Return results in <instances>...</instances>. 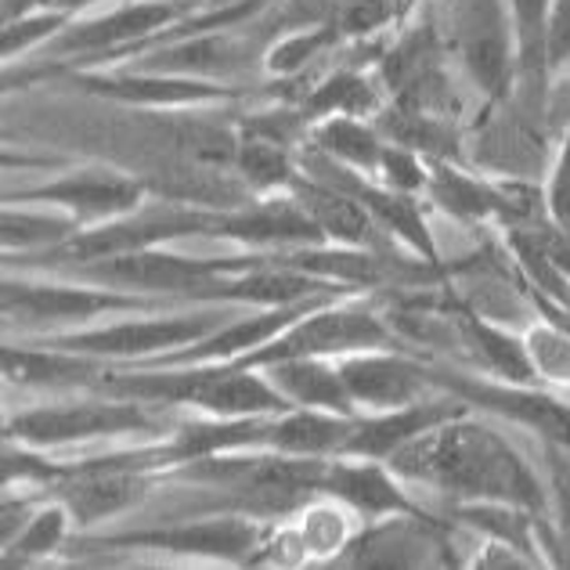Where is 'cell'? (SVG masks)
<instances>
[{
    "label": "cell",
    "mask_w": 570,
    "mask_h": 570,
    "mask_svg": "<svg viewBox=\"0 0 570 570\" xmlns=\"http://www.w3.org/2000/svg\"><path fill=\"white\" fill-rule=\"evenodd\" d=\"M546 55H549L552 77H567L570 72V0H552Z\"/></svg>",
    "instance_id": "37"
},
{
    "label": "cell",
    "mask_w": 570,
    "mask_h": 570,
    "mask_svg": "<svg viewBox=\"0 0 570 570\" xmlns=\"http://www.w3.org/2000/svg\"><path fill=\"white\" fill-rule=\"evenodd\" d=\"M473 412L466 401L455 397L452 390H438L415 404H401V409H386V412H357L354 426L347 433V444H343L340 455L351 459H390L401 452L404 444L415 441L419 433H426L433 426L448 423L455 415Z\"/></svg>",
    "instance_id": "16"
},
{
    "label": "cell",
    "mask_w": 570,
    "mask_h": 570,
    "mask_svg": "<svg viewBox=\"0 0 570 570\" xmlns=\"http://www.w3.org/2000/svg\"><path fill=\"white\" fill-rule=\"evenodd\" d=\"M448 58L452 51H448L438 26L419 22L401 29L397 40L380 55L376 77L383 91H390V101L404 105V109L455 119L459 98L452 77H448Z\"/></svg>",
    "instance_id": "9"
},
{
    "label": "cell",
    "mask_w": 570,
    "mask_h": 570,
    "mask_svg": "<svg viewBox=\"0 0 570 570\" xmlns=\"http://www.w3.org/2000/svg\"><path fill=\"white\" fill-rule=\"evenodd\" d=\"M0 232H4V257H43V253L58 249L80 232V220L58 206L43 203H8L4 217H0Z\"/></svg>",
    "instance_id": "25"
},
{
    "label": "cell",
    "mask_w": 570,
    "mask_h": 570,
    "mask_svg": "<svg viewBox=\"0 0 570 570\" xmlns=\"http://www.w3.org/2000/svg\"><path fill=\"white\" fill-rule=\"evenodd\" d=\"M170 296H148L116 289V285H98L83 278H14L8 275L0 285V311H4L8 333L22 328V336H48L66 333V325L87 328L98 318H124V314L163 311L174 307Z\"/></svg>",
    "instance_id": "5"
},
{
    "label": "cell",
    "mask_w": 570,
    "mask_h": 570,
    "mask_svg": "<svg viewBox=\"0 0 570 570\" xmlns=\"http://www.w3.org/2000/svg\"><path fill=\"white\" fill-rule=\"evenodd\" d=\"M552 116L560 119L563 130L570 127V72H567V83H563V91L557 95V101H552Z\"/></svg>",
    "instance_id": "39"
},
{
    "label": "cell",
    "mask_w": 570,
    "mask_h": 570,
    "mask_svg": "<svg viewBox=\"0 0 570 570\" xmlns=\"http://www.w3.org/2000/svg\"><path fill=\"white\" fill-rule=\"evenodd\" d=\"M0 372H4L8 386L19 390H51V394H72V390H101L109 380L112 362H101L91 354L48 347V343L22 340V343H4L0 351Z\"/></svg>",
    "instance_id": "18"
},
{
    "label": "cell",
    "mask_w": 570,
    "mask_h": 570,
    "mask_svg": "<svg viewBox=\"0 0 570 570\" xmlns=\"http://www.w3.org/2000/svg\"><path fill=\"white\" fill-rule=\"evenodd\" d=\"M357 523H365V520L340 499H333V494H314L311 502L296 509V523H293L304 563L340 560L357 538Z\"/></svg>",
    "instance_id": "23"
},
{
    "label": "cell",
    "mask_w": 570,
    "mask_h": 570,
    "mask_svg": "<svg viewBox=\"0 0 570 570\" xmlns=\"http://www.w3.org/2000/svg\"><path fill=\"white\" fill-rule=\"evenodd\" d=\"M243 304H203L185 307V311H141V314H124L105 325H87V328H66V333H48V336H22L48 343V347L91 354L112 365H134V362H153V357L185 351L191 343L214 336L220 325H228Z\"/></svg>",
    "instance_id": "4"
},
{
    "label": "cell",
    "mask_w": 570,
    "mask_h": 570,
    "mask_svg": "<svg viewBox=\"0 0 570 570\" xmlns=\"http://www.w3.org/2000/svg\"><path fill=\"white\" fill-rule=\"evenodd\" d=\"M48 4H51V0H4V22L19 19V14L37 11V8H48Z\"/></svg>",
    "instance_id": "38"
},
{
    "label": "cell",
    "mask_w": 570,
    "mask_h": 570,
    "mask_svg": "<svg viewBox=\"0 0 570 570\" xmlns=\"http://www.w3.org/2000/svg\"><path fill=\"white\" fill-rule=\"evenodd\" d=\"M351 426L354 415H336L322 409H289L272 419V441H267V448L285 455L333 459L347 444Z\"/></svg>",
    "instance_id": "22"
},
{
    "label": "cell",
    "mask_w": 570,
    "mask_h": 570,
    "mask_svg": "<svg viewBox=\"0 0 570 570\" xmlns=\"http://www.w3.org/2000/svg\"><path fill=\"white\" fill-rule=\"evenodd\" d=\"M404 484H426L459 502H509L542 517L546 491L513 444L473 412L419 433L386 459Z\"/></svg>",
    "instance_id": "1"
},
{
    "label": "cell",
    "mask_w": 570,
    "mask_h": 570,
    "mask_svg": "<svg viewBox=\"0 0 570 570\" xmlns=\"http://www.w3.org/2000/svg\"><path fill=\"white\" fill-rule=\"evenodd\" d=\"M105 394L138 397L163 409H191L214 419H243V415H278L289 412L275 383L264 368L214 362V365H112L109 380L101 383Z\"/></svg>",
    "instance_id": "2"
},
{
    "label": "cell",
    "mask_w": 570,
    "mask_h": 570,
    "mask_svg": "<svg viewBox=\"0 0 570 570\" xmlns=\"http://www.w3.org/2000/svg\"><path fill=\"white\" fill-rule=\"evenodd\" d=\"M433 383L441 390H452L476 412H494L520 423L534 433H542L546 441L570 448V409L557 397L542 394V386H517L502 380H470V376H452V372L433 368Z\"/></svg>",
    "instance_id": "14"
},
{
    "label": "cell",
    "mask_w": 570,
    "mask_h": 570,
    "mask_svg": "<svg viewBox=\"0 0 570 570\" xmlns=\"http://www.w3.org/2000/svg\"><path fill=\"white\" fill-rule=\"evenodd\" d=\"M549 11L552 0H509V14H513V33H517V80L542 87L552 80L549 72Z\"/></svg>",
    "instance_id": "30"
},
{
    "label": "cell",
    "mask_w": 570,
    "mask_h": 570,
    "mask_svg": "<svg viewBox=\"0 0 570 570\" xmlns=\"http://www.w3.org/2000/svg\"><path fill=\"white\" fill-rule=\"evenodd\" d=\"M191 11L181 8V0H127V4L112 8L109 14H95V19H72L62 33H58L48 51L55 58H127L153 43L177 22H185Z\"/></svg>",
    "instance_id": "10"
},
{
    "label": "cell",
    "mask_w": 570,
    "mask_h": 570,
    "mask_svg": "<svg viewBox=\"0 0 570 570\" xmlns=\"http://www.w3.org/2000/svg\"><path fill=\"white\" fill-rule=\"evenodd\" d=\"M209 238H228L253 253H285L304 246H325V235L293 191L257 195V203L224 206L209 217Z\"/></svg>",
    "instance_id": "12"
},
{
    "label": "cell",
    "mask_w": 570,
    "mask_h": 570,
    "mask_svg": "<svg viewBox=\"0 0 570 570\" xmlns=\"http://www.w3.org/2000/svg\"><path fill=\"white\" fill-rule=\"evenodd\" d=\"M311 148H318L322 156L336 159L340 167L357 170L376 181L380 174V163L386 153V138L380 134V127L372 119L362 116H328L318 119L311 127Z\"/></svg>",
    "instance_id": "24"
},
{
    "label": "cell",
    "mask_w": 570,
    "mask_h": 570,
    "mask_svg": "<svg viewBox=\"0 0 570 570\" xmlns=\"http://www.w3.org/2000/svg\"><path fill=\"white\" fill-rule=\"evenodd\" d=\"M546 214H549V228L560 232L570 243V127L563 130L557 159H552L546 177Z\"/></svg>",
    "instance_id": "36"
},
{
    "label": "cell",
    "mask_w": 570,
    "mask_h": 570,
    "mask_svg": "<svg viewBox=\"0 0 570 570\" xmlns=\"http://www.w3.org/2000/svg\"><path fill=\"white\" fill-rule=\"evenodd\" d=\"M235 170L249 185L253 195L289 191L296 177L304 174L293 148H285L278 141H267V138H253V134H238Z\"/></svg>",
    "instance_id": "29"
},
{
    "label": "cell",
    "mask_w": 570,
    "mask_h": 570,
    "mask_svg": "<svg viewBox=\"0 0 570 570\" xmlns=\"http://www.w3.org/2000/svg\"><path fill=\"white\" fill-rule=\"evenodd\" d=\"M426 177H430L426 156H419V153H412V148H401V145L386 141V153H383L380 174H376L380 185L409 191V195H423V199H426Z\"/></svg>",
    "instance_id": "35"
},
{
    "label": "cell",
    "mask_w": 570,
    "mask_h": 570,
    "mask_svg": "<svg viewBox=\"0 0 570 570\" xmlns=\"http://www.w3.org/2000/svg\"><path fill=\"white\" fill-rule=\"evenodd\" d=\"M272 531L275 523H267L264 517L243 513V509H224V513L203 520H174V523H148V528H134V531L91 534L83 538V546L249 567L261 560V549L267 546Z\"/></svg>",
    "instance_id": "6"
},
{
    "label": "cell",
    "mask_w": 570,
    "mask_h": 570,
    "mask_svg": "<svg viewBox=\"0 0 570 570\" xmlns=\"http://www.w3.org/2000/svg\"><path fill=\"white\" fill-rule=\"evenodd\" d=\"M318 494H333V499H340L347 509H354L365 523L397 520V517L433 520L409 494L404 480L390 470V462H383V459L333 455L325 462Z\"/></svg>",
    "instance_id": "13"
},
{
    "label": "cell",
    "mask_w": 570,
    "mask_h": 570,
    "mask_svg": "<svg viewBox=\"0 0 570 570\" xmlns=\"http://www.w3.org/2000/svg\"><path fill=\"white\" fill-rule=\"evenodd\" d=\"M444 43L466 80L488 98V112L509 98L517 83V33L509 0H452Z\"/></svg>",
    "instance_id": "8"
},
{
    "label": "cell",
    "mask_w": 570,
    "mask_h": 570,
    "mask_svg": "<svg viewBox=\"0 0 570 570\" xmlns=\"http://www.w3.org/2000/svg\"><path fill=\"white\" fill-rule=\"evenodd\" d=\"M523 343H528L538 383L570 390V325L557 318H542L523 333Z\"/></svg>",
    "instance_id": "32"
},
{
    "label": "cell",
    "mask_w": 570,
    "mask_h": 570,
    "mask_svg": "<svg viewBox=\"0 0 570 570\" xmlns=\"http://www.w3.org/2000/svg\"><path fill=\"white\" fill-rule=\"evenodd\" d=\"M72 80L98 98L145 105V109H191V105L232 101L243 95V91H235L232 83L170 77V72H153V69H109V72L87 69V72H77Z\"/></svg>",
    "instance_id": "17"
},
{
    "label": "cell",
    "mask_w": 570,
    "mask_h": 570,
    "mask_svg": "<svg viewBox=\"0 0 570 570\" xmlns=\"http://www.w3.org/2000/svg\"><path fill=\"white\" fill-rule=\"evenodd\" d=\"M299 109L311 116V124L328 116L376 119V112L383 109V83L380 77H368L362 66H343L314 83L299 101Z\"/></svg>",
    "instance_id": "26"
},
{
    "label": "cell",
    "mask_w": 570,
    "mask_h": 570,
    "mask_svg": "<svg viewBox=\"0 0 570 570\" xmlns=\"http://www.w3.org/2000/svg\"><path fill=\"white\" fill-rule=\"evenodd\" d=\"M372 124L380 127V134L390 145L412 148V153L426 156V159H452L459 156V130L455 119L444 116H430L419 109H404V105L390 101L376 112Z\"/></svg>",
    "instance_id": "27"
},
{
    "label": "cell",
    "mask_w": 570,
    "mask_h": 570,
    "mask_svg": "<svg viewBox=\"0 0 570 570\" xmlns=\"http://www.w3.org/2000/svg\"><path fill=\"white\" fill-rule=\"evenodd\" d=\"M163 404L87 390L83 397L29 404L4 419V441H19L40 452H69L95 441H163L174 433V419Z\"/></svg>",
    "instance_id": "3"
},
{
    "label": "cell",
    "mask_w": 570,
    "mask_h": 570,
    "mask_svg": "<svg viewBox=\"0 0 570 570\" xmlns=\"http://www.w3.org/2000/svg\"><path fill=\"white\" fill-rule=\"evenodd\" d=\"M4 203H43L58 206L80 220V228L109 224L116 217H127L148 203V185L141 177H130L116 167H80L48 185H33L22 191H8Z\"/></svg>",
    "instance_id": "11"
},
{
    "label": "cell",
    "mask_w": 570,
    "mask_h": 570,
    "mask_svg": "<svg viewBox=\"0 0 570 570\" xmlns=\"http://www.w3.org/2000/svg\"><path fill=\"white\" fill-rule=\"evenodd\" d=\"M72 22V14L62 8H37L29 14L4 22V37H0V51H4V62H14L19 55L40 48V43H51L62 29Z\"/></svg>",
    "instance_id": "34"
},
{
    "label": "cell",
    "mask_w": 570,
    "mask_h": 570,
    "mask_svg": "<svg viewBox=\"0 0 570 570\" xmlns=\"http://www.w3.org/2000/svg\"><path fill=\"white\" fill-rule=\"evenodd\" d=\"M343 37L333 22H322V26H304V29H289L285 37L267 43V55H264V69L267 77H282V80H296L311 62L336 48Z\"/></svg>",
    "instance_id": "31"
},
{
    "label": "cell",
    "mask_w": 570,
    "mask_h": 570,
    "mask_svg": "<svg viewBox=\"0 0 570 570\" xmlns=\"http://www.w3.org/2000/svg\"><path fill=\"white\" fill-rule=\"evenodd\" d=\"M289 191L311 214V220L322 228L325 243L351 246V249H376V253L383 249V228L354 191L314 174H299Z\"/></svg>",
    "instance_id": "19"
},
{
    "label": "cell",
    "mask_w": 570,
    "mask_h": 570,
    "mask_svg": "<svg viewBox=\"0 0 570 570\" xmlns=\"http://www.w3.org/2000/svg\"><path fill=\"white\" fill-rule=\"evenodd\" d=\"M386 347H397L394 328L386 325L383 314L365 307L357 296H347L307 311L282 336L249 351L246 357H238L235 365L264 368L272 362H282V357H333V362H340V357L362 351H386Z\"/></svg>",
    "instance_id": "7"
},
{
    "label": "cell",
    "mask_w": 570,
    "mask_h": 570,
    "mask_svg": "<svg viewBox=\"0 0 570 570\" xmlns=\"http://www.w3.org/2000/svg\"><path fill=\"white\" fill-rule=\"evenodd\" d=\"M455 325H459L462 340L470 343V351L480 357V365L488 368L491 380L517 383V386H542L534 376L523 333H509V328H502L499 322L480 318L476 311H466V307L455 311Z\"/></svg>",
    "instance_id": "21"
},
{
    "label": "cell",
    "mask_w": 570,
    "mask_h": 570,
    "mask_svg": "<svg viewBox=\"0 0 570 570\" xmlns=\"http://www.w3.org/2000/svg\"><path fill=\"white\" fill-rule=\"evenodd\" d=\"M72 531H77L72 509L62 499H55V494H43L37 513L29 517V523L19 534H14V542L4 546V563L8 567H29V563L51 560L55 552L66 549Z\"/></svg>",
    "instance_id": "28"
},
{
    "label": "cell",
    "mask_w": 570,
    "mask_h": 570,
    "mask_svg": "<svg viewBox=\"0 0 570 570\" xmlns=\"http://www.w3.org/2000/svg\"><path fill=\"white\" fill-rule=\"evenodd\" d=\"M91 4H98V0H51V8H62V11H69L72 19H77L80 11H87Z\"/></svg>",
    "instance_id": "40"
},
{
    "label": "cell",
    "mask_w": 570,
    "mask_h": 570,
    "mask_svg": "<svg viewBox=\"0 0 570 570\" xmlns=\"http://www.w3.org/2000/svg\"><path fill=\"white\" fill-rule=\"evenodd\" d=\"M340 376L347 383L357 412H386L401 404H415L430 394H438L433 368L401 354L397 347L386 351H362L340 357Z\"/></svg>",
    "instance_id": "15"
},
{
    "label": "cell",
    "mask_w": 570,
    "mask_h": 570,
    "mask_svg": "<svg viewBox=\"0 0 570 570\" xmlns=\"http://www.w3.org/2000/svg\"><path fill=\"white\" fill-rule=\"evenodd\" d=\"M264 372L293 409L357 415V404L340 376V362L333 357H282V362L264 365Z\"/></svg>",
    "instance_id": "20"
},
{
    "label": "cell",
    "mask_w": 570,
    "mask_h": 570,
    "mask_svg": "<svg viewBox=\"0 0 570 570\" xmlns=\"http://www.w3.org/2000/svg\"><path fill=\"white\" fill-rule=\"evenodd\" d=\"M409 8L412 0H340L333 11V26L343 40H368L401 26Z\"/></svg>",
    "instance_id": "33"
}]
</instances>
